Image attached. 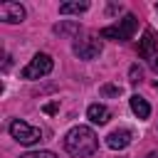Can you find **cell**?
<instances>
[{
    "instance_id": "13",
    "label": "cell",
    "mask_w": 158,
    "mask_h": 158,
    "mask_svg": "<svg viewBox=\"0 0 158 158\" xmlns=\"http://www.w3.org/2000/svg\"><path fill=\"white\" fill-rule=\"evenodd\" d=\"M99 94H101V96H118V94H121V86H118V84H104V86L99 89Z\"/></svg>"
},
{
    "instance_id": "21",
    "label": "cell",
    "mask_w": 158,
    "mask_h": 158,
    "mask_svg": "<svg viewBox=\"0 0 158 158\" xmlns=\"http://www.w3.org/2000/svg\"><path fill=\"white\" fill-rule=\"evenodd\" d=\"M156 10H158V5H156Z\"/></svg>"
},
{
    "instance_id": "7",
    "label": "cell",
    "mask_w": 158,
    "mask_h": 158,
    "mask_svg": "<svg viewBox=\"0 0 158 158\" xmlns=\"http://www.w3.org/2000/svg\"><path fill=\"white\" fill-rule=\"evenodd\" d=\"M156 54H158V37H156V32L151 27H146V32H143V37L138 42V57L153 59Z\"/></svg>"
},
{
    "instance_id": "5",
    "label": "cell",
    "mask_w": 158,
    "mask_h": 158,
    "mask_svg": "<svg viewBox=\"0 0 158 158\" xmlns=\"http://www.w3.org/2000/svg\"><path fill=\"white\" fill-rule=\"evenodd\" d=\"M74 54L79 59H96L101 54V40L99 37H81L74 42Z\"/></svg>"
},
{
    "instance_id": "4",
    "label": "cell",
    "mask_w": 158,
    "mask_h": 158,
    "mask_svg": "<svg viewBox=\"0 0 158 158\" xmlns=\"http://www.w3.org/2000/svg\"><path fill=\"white\" fill-rule=\"evenodd\" d=\"M52 67H54L52 57L44 54V52H37V54L30 59V64L22 69V79H40V77H47V74L52 72Z\"/></svg>"
},
{
    "instance_id": "1",
    "label": "cell",
    "mask_w": 158,
    "mask_h": 158,
    "mask_svg": "<svg viewBox=\"0 0 158 158\" xmlns=\"http://www.w3.org/2000/svg\"><path fill=\"white\" fill-rule=\"evenodd\" d=\"M99 141H96V133L89 128V126H74L67 136H64V148L69 156H77V158H84V156H91L96 151Z\"/></svg>"
},
{
    "instance_id": "12",
    "label": "cell",
    "mask_w": 158,
    "mask_h": 158,
    "mask_svg": "<svg viewBox=\"0 0 158 158\" xmlns=\"http://www.w3.org/2000/svg\"><path fill=\"white\" fill-rule=\"evenodd\" d=\"M77 30H79V22H59V25H54V32L57 35H72Z\"/></svg>"
},
{
    "instance_id": "18",
    "label": "cell",
    "mask_w": 158,
    "mask_h": 158,
    "mask_svg": "<svg viewBox=\"0 0 158 158\" xmlns=\"http://www.w3.org/2000/svg\"><path fill=\"white\" fill-rule=\"evenodd\" d=\"M118 10H121V5H109V15L111 12H118Z\"/></svg>"
},
{
    "instance_id": "20",
    "label": "cell",
    "mask_w": 158,
    "mask_h": 158,
    "mask_svg": "<svg viewBox=\"0 0 158 158\" xmlns=\"http://www.w3.org/2000/svg\"><path fill=\"white\" fill-rule=\"evenodd\" d=\"M156 89H158V81H156Z\"/></svg>"
},
{
    "instance_id": "15",
    "label": "cell",
    "mask_w": 158,
    "mask_h": 158,
    "mask_svg": "<svg viewBox=\"0 0 158 158\" xmlns=\"http://www.w3.org/2000/svg\"><path fill=\"white\" fill-rule=\"evenodd\" d=\"M128 77H131L128 81H133V84H136V81H141V77H143V72H141V67H138V64H133V67L128 69Z\"/></svg>"
},
{
    "instance_id": "11",
    "label": "cell",
    "mask_w": 158,
    "mask_h": 158,
    "mask_svg": "<svg viewBox=\"0 0 158 158\" xmlns=\"http://www.w3.org/2000/svg\"><path fill=\"white\" fill-rule=\"evenodd\" d=\"M86 10H89V2L86 0H81V2H62L59 5V12L62 15H69V12H77L79 15V12H86Z\"/></svg>"
},
{
    "instance_id": "14",
    "label": "cell",
    "mask_w": 158,
    "mask_h": 158,
    "mask_svg": "<svg viewBox=\"0 0 158 158\" xmlns=\"http://www.w3.org/2000/svg\"><path fill=\"white\" fill-rule=\"evenodd\" d=\"M20 158H57L52 151H30V153H25V156H20Z\"/></svg>"
},
{
    "instance_id": "19",
    "label": "cell",
    "mask_w": 158,
    "mask_h": 158,
    "mask_svg": "<svg viewBox=\"0 0 158 158\" xmlns=\"http://www.w3.org/2000/svg\"><path fill=\"white\" fill-rule=\"evenodd\" d=\"M146 158H158V153H148V156H146Z\"/></svg>"
},
{
    "instance_id": "10",
    "label": "cell",
    "mask_w": 158,
    "mask_h": 158,
    "mask_svg": "<svg viewBox=\"0 0 158 158\" xmlns=\"http://www.w3.org/2000/svg\"><path fill=\"white\" fill-rule=\"evenodd\" d=\"M128 104H131V111H133L138 118H148V116H151V106H148V101H146L143 96L133 94V96L128 99Z\"/></svg>"
},
{
    "instance_id": "8",
    "label": "cell",
    "mask_w": 158,
    "mask_h": 158,
    "mask_svg": "<svg viewBox=\"0 0 158 158\" xmlns=\"http://www.w3.org/2000/svg\"><path fill=\"white\" fill-rule=\"evenodd\" d=\"M131 131L128 128H116V131H111L109 136H106V146L109 148H114V151H121V148H126L128 143H131Z\"/></svg>"
},
{
    "instance_id": "9",
    "label": "cell",
    "mask_w": 158,
    "mask_h": 158,
    "mask_svg": "<svg viewBox=\"0 0 158 158\" xmlns=\"http://www.w3.org/2000/svg\"><path fill=\"white\" fill-rule=\"evenodd\" d=\"M86 118L91 121V123H106L109 118H111V111H109V106H104V104H91L89 109H86Z\"/></svg>"
},
{
    "instance_id": "16",
    "label": "cell",
    "mask_w": 158,
    "mask_h": 158,
    "mask_svg": "<svg viewBox=\"0 0 158 158\" xmlns=\"http://www.w3.org/2000/svg\"><path fill=\"white\" fill-rule=\"evenodd\" d=\"M44 111H47V114H54V111H57V104H47Z\"/></svg>"
},
{
    "instance_id": "3",
    "label": "cell",
    "mask_w": 158,
    "mask_h": 158,
    "mask_svg": "<svg viewBox=\"0 0 158 158\" xmlns=\"http://www.w3.org/2000/svg\"><path fill=\"white\" fill-rule=\"evenodd\" d=\"M10 136H12L17 143H22V146H32V143L42 141V131L35 128V126H30L27 121H20V118H15V121L10 123Z\"/></svg>"
},
{
    "instance_id": "2",
    "label": "cell",
    "mask_w": 158,
    "mask_h": 158,
    "mask_svg": "<svg viewBox=\"0 0 158 158\" xmlns=\"http://www.w3.org/2000/svg\"><path fill=\"white\" fill-rule=\"evenodd\" d=\"M136 27H138V20H136V15L128 12V15H123L116 25H106V27L99 32V37H104V40H114V42H126V40L133 37Z\"/></svg>"
},
{
    "instance_id": "17",
    "label": "cell",
    "mask_w": 158,
    "mask_h": 158,
    "mask_svg": "<svg viewBox=\"0 0 158 158\" xmlns=\"http://www.w3.org/2000/svg\"><path fill=\"white\" fill-rule=\"evenodd\" d=\"M151 69H153V72H158V54L151 59Z\"/></svg>"
},
{
    "instance_id": "6",
    "label": "cell",
    "mask_w": 158,
    "mask_h": 158,
    "mask_svg": "<svg viewBox=\"0 0 158 158\" xmlns=\"http://www.w3.org/2000/svg\"><path fill=\"white\" fill-rule=\"evenodd\" d=\"M0 20L2 22H10V25H17V22L25 20V7L20 2H12V0L0 2Z\"/></svg>"
}]
</instances>
